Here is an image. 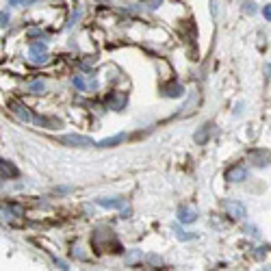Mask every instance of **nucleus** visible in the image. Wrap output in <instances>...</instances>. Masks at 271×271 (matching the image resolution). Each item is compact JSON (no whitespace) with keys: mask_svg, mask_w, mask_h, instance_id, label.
Returning <instances> with one entry per match:
<instances>
[{"mask_svg":"<svg viewBox=\"0 0 271 271\" xmlns=\"http://www.w3.org/2000/svg\"><path fill=\"white\" fill-rule=\"evenodd\" d=\"M33 2H37V0H20V4H22V7H26V4H33Z\"/></svg>","mask_w":271,"mask_h":271,"instance_id":"25","label":"nucleus"},{"mask_svg":"<svg viewBox=\"0 0 271 271\" xmlns=\"http://www.w3.org/2000/svg\"><path fill=\"white\" fill-rule=\"evenodd\" d=\"M0 24H2V26H7V24H9V13L7 11L0 13Z\"/></svg>","mask_w":271,"mask_h":271,"instance_id":"20","label":"nucleus"},{"mask_svg":"<svg viewBox=\"0 0 271 271\" xmlns=\"http://www.w3.org/2000/svg\"><path fill=\"white\" fill-rule=\"evenodd\" d=\"M213 128H215L213 124H204V126H200V130L193 135L195 143H198V145H204V143H206L208 137H210V133H213Z\"/></svg>","mask_w":271,"mask_h":271,"instance_id":"10","label":"nucleus"},{"mask_svg":"<svg viewBox=\"0 0 271 271\" xmlns=\"http://www.w3.org/2000/svg\"><path fill=\"white\" fill-rule=\"evenodd\" d=\"M59 141L63 145H69V148H91V145H98L91 137H85V135H63Z\"/></svg>","mask_w":271,"mask_h":271,"instance_id":"1","label":"nucleus"},{"mask_svg":"<svg viewBox=\"0 0 271 271\" xmlns=\"http://www.w3.org/2000/svg\"><path fill=\"white\" fill-rule=\"evenodd\" d=\"M226 210H228V215L232 219H243L248 215V210H245V206L241 202H228L226 204Z\"/></svg>","mask_w":271,"mask_h":271,"instance_id":"7","label":"nucleus"},{"mask_svg":"<svg viewBox=\"0 0 271 271\" xmlns=\"http://www.w3.org/2000/svg\"><path fill=\"white\" fill-rule=\"evenodd\" d=\"M148 260H150L152 265H157V267H160V265H163V260H160L158 256H148Z\"/></svg>","mask_w":271,"mask_h":271,"instance_id":"21","label":"nucleus"},{"mask_svg":"<svg viewBox=\"0 0 271 271\" xmlns=\"http://www.w3.org/2000/svg\"><path fill=\"white\" fill-rule=\"evenodd\" d=\"M31 50H33V52H46V50H48V46H46V44H33V46H31Z\"/></svg>","mask_w":271,"mask_h":271,"instance_id":"17","label":"nucleus"},{"mask_svg":"<svg viewBox=\"0 0 271 271\" xmlns=\"http://www.w3.org/2000/svg\"><path fill=\"white\" fill-rule=\"evenodd\" d=\"M263 16H265V20H269V22H271V4H265Z\"/></svg>","mask_w":271,"mask_h":271,"instance_id":"19","label":"nucleus"},{"mask_svg":"<svg viewBox=\"0 0 271 271\" xmlns=\"http://www.w3.org/2000/svg\"><path fill=\"white\" fill-rule=\"evenodd\" d=\"M163 93H165L167 98H180V96H184V87L178 83V80H174V83L165 85V87H163Z\"/></svg>","mask_w":271,"mask_h":271,"instance_id":"8","label":"nucleus"},{"mask_svg":"<svg viewBox=\"0 0 271 271\" xmlns=\"http://www.w3.org/2000/svg\"><path fill=\"white\" fill-rule=\"evenodd\" d=\"M0 174H2V178L7 180V178H18L20 176V169L16 167V165L11 163V160H0Z\"/></svg>","mask_w":271,"mask_h":271,"instance_id":"6","label":"nucleus"},{"mask_svg":"<svg viewBox=\"0 0 271 271\" xmlns=\"http://www.w3.org/2000/svg\"><path fill=\"white\" fill-rule=\"evenodd\" d=\"M28 91L31 93H44L46 91V83H44V80H35V83L28 85Z\"/></svg>","mask_w":271,"mask_h":271,"instance_id":"15","label":"nucleus"},{"mask_svg":"<svg viewBox=\"0 0 271 271\" xmlns=\"http://www.w3.org/2000/svg\"><path fill=\"white\" fill-rule=\"evenodd\" d=\"M54 265H57L59 269H69V267H68V263H63L61 258H54Z\"/></svg>","mask_w":271,"mask_h":271,"instance_id":"22","label":"nucleus"},{"mask_svg":"<svg viewBox=\"0 0 271 271\" xmlns=\"http://www.w3.org/2000/svg\"><path fill=\"white\" fill-rule=\"evenodd\" d=\"M198 219V208L195 206H189V204H182L178 208V222L180 224H193Z\"/></svg>","mask_w":271,"mask_h":271,"instance_id":"4","label":"nucleus"},{"mask_svg":"<svg viewBox=\"0 0 271 271\" xmlns=\"http://www.w3.org/2000/svg\"><path fill=\"white\" fill-rule=\"evenodd\" d=\"M248 158L252 160L256 167H267V165L271 163V152L269 150H249Z\"/></svg>","mask_w":271,"mask_h":271,"instance_id":"2","label":"nucleus"},{"mask_svg":"<svg viewBox=\"0 0 271 271\" xmlns=\"http://www.w3.org/2000/svg\"><path fill=\"white\" fill-rule=\"evenodd\" d=\"M9 109H11L13 113H16V117H20L22 119V122H31V113H28V109L24 107V104H20V102H16V100H13V102H9Z\"/></svg>","mask_w":271,"mask_h":271,"instance_id":"9","label":"nucleus"},{"mask_svg":"<svg viewBox=\"0 0 271 271\" xmlns=\"http://www.w3.org/2000/svg\"><path fill=\"white\" fill-rule=\"evenodd\" d=\"M28 59H31V63L33 65H44V63H48V52H28Z\"/></svg>","mask_w":271,"mask_h":271,"instance_id":"13","label":"nucleus"},{"mask_svg":"<svg viewBox=\"0 0 271 271\" xmlns=\"http://www.w3.org/2000/svg\"><path fill=\"white\" fill-rule=\"evenodd\" d=\"M245 178H248L245 165H232V167L226 172V180H230V182H243Z\"/></svg>","mask_w":271,"mask_h":271,"instance_id":"5","label":"nucleus"},{"mask_svg":"<svg viewBox=\"0 0 271 271\" xmlns=\"http://www.w3.org/2000/svg\"><path fill=\"white\" fill-rule=\"evenodd\" d=\"M72 83H74V87H76V89H85V87H87V85H85V80L80 78V76H74Z\"/></svg>","mask_w":271,"mask_h":271,"instance_id":"18","label":"nucleus"},{"mask_svg":"<svg viewBox=\"0 0 271 271\" xmlns=\"http://www.w3.org/2000/svg\"><path fill=\"white\" fill-rule=\"evenodd\" d=\"M107 104H109L111 111H122V109H126L128 98H126V93L115 91V93H111V96H107Z\"/></svg>","mask_w":271,"mask_h":271,"instance_id":"3","label":"nucleus"},{"mask_svg":"<svg viewBox=\"0 0 271 271\" xmlns=\"http://www.w3.org/2000/svg\"><path fill=\"white\" fill-rule=\"evenodd\" d=\"M96 204L98 206H102V208H122L124 206V198H98L96 200Z\"/></svg>","mask_w":271,"mask_h":271,"instance_id":"11","label":"nucleus"},{"mask_svg":"<svg viewBox=\"0 0 271 271\" xmlns=\"http://www.w3.org/2000/svg\"><path fill=\"white\" fill-rule=\"evenodd\" d=\"M139 256H141V252H133V254H130L128 258H126V263H135V260H137Z\"/></svg>","mask_w":271,"mask_h":271,"instance_id":"23","label":"nucleus"},{"mask_svg":"<svg viewBox=\"0 0 271 271\" xmlns=\"http://www.w3.org/2000/svg\"><path fill=\"white\" fill-rule=\"evenodd\" d=\"M241 113H243V102H239L237 107H234V115H237V117H239Z\"/></svg>","mask_w":271,"mask_h":271,"instance_id":"24","label":"nucleus"},{"mask_svg":"<svg viewBox=\"0 0 271 271\" xmlns=\"http://www.w3.org/2000/svg\"><path fill=\"white\" fill-rule=\"evenodd\" d=\"M243 11L248 13V16H254V13H256V4L252 2V0H248V2L243 4Z\"/></svg>","mask_w":271,"mask_h":271,"instance_id":"16","label":"nucleus"},{"mask_svg":"<svg viewBox=\"0 0 271 271\" xmlns=\"http://www.w3.org/2000/svg\"><path fill=\"white\" fill-rule=\"evenodd\" d=\"M174 232H176V237H178L180 241H191V239H195V232L182 230V228H178V226H174Z\"/></svg>","mask_w":271,"mask_h":271,"instance_id":"14","label":"nucleus"},{"mask_svg":"<svg viewBox=\"0 0 271 271\" xmlns=\"http://www.w3.org/2000/svg\"><path fill=\"white\" fill-rule=\"evenodd\" d=\"M124 139H126V135L124 133H119V135H115V137H109V139H102L96 148H113V145H117V143H122Z\"/></svg>","mask_w":271,"mask_h":271,"instance_id":"12","label":"nucleus"}]
</instances>
